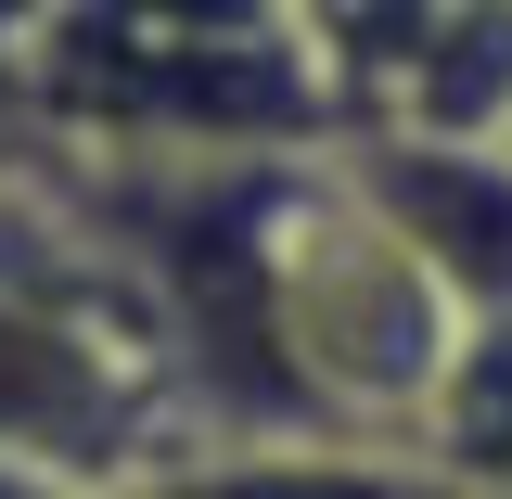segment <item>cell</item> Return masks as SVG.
Masks as SVG:
<instances>
[{"instance_id": "cell-2", "label": "cell", "mask_w": 512, "mask_h": 499, "mask_svg": "<svg viewBox=\"0 0 512 499\" xmlns=\"http://www.w3.org/2000/svg\"><path fill=\"white\" fill-rule=\"evenodd\" d=\"M461 308L410 231L372 205L359 154L320 141L282 154L256 192V384H269V436L295 448H384L423 461L448 384H461Z\"/></svg>"}, {"instance_id": "cell-3", "label": "cell", "mask_w": 512, "mask_h": 499, "mask_svg": "<svg viewBox=\"0 0 512 499\" xmlns=\"http://www.w3.org/2000/svg\"><path fill=\"white\" fill-rule=\"evenodd\" d=\"M0 448L77 499H116L154 461L205 448L167 320L128 282V256L64 192L26 180H0Z\"/></svg>"}, {"instance_id": "cell-6", "label": "cell", "mask_w": 512, "mask_h": 499, "mask_svg": "<svg viewBox=\"0 0 512 499\" xmlns=\"http://www.w3.org/2000/svg\"><path fill=\"white\" fill-rule=\"evenodd\" d=\"M448 13H474V0H295V26H308V52H320V90H333L346 141H359V116L397 90V64L423 52Z\"/></svg>"}, {"instance_id": "cell-9", "label": "cell", "mask_w": 512, "mask_h": 499, "mask_svg": "<svg viewBox=\"0 0 512 499\" xmlns=\"http://www.w3.org/2000/svg\"><path fill=\"white\" fill-rule=\"evenodd\" d=\"M500 154H512V128H500Z\"/></svg>"}, {"instance_id": "cell-7", "label": "cell", "mask_w": 512, "mask_h": 499, "mask_svg": "<svg viewBox=\"0 0 512 499\" xmlns=\"http://www.w3.org/2000/svg\"><path fill=\"white\" fill-rule=\"evenodd\" d=\"M423 461H436L461 499H512V333H474V346H461V384H448Z\"/></svg>"}, {"instance_id": "cell-1", "label": "cell", "mask_w": 512, "mask_h": 499, "mask_svg": "<svg viewBox=\"0 0 512 499\" xmlns=\"http://www.w3.org/2000/svg\"><path fill=\"white\" fill-rule=\"evenodd\" d=\"M0 116L77 167H256L346 141L295 0H39Z\"/></svg>"}, {"instance_id": "cell-4", "label": "cell", "mask_w": 512, "mask_h": 499, "mask_svg": "<svg viewBox=\"0 0 512 499\" xmlns=\"http://www.w3.org/2000/svg\"><path fill=\"white\" fill-rule=\"evenodd\" d=\"M372 205L410 231V256L436 269V295L461 333H512V154L474 141H346Z\"/></svg>"}, {"instance_id": "cell-5", "label": "cell", "mask_w": 512, "mask_h": 499, "mask_svg": "<svg viewBox=\"0 0 512 499\" xmlns=\"http://www.w3.org/2000/svg\"><path fill=\"white\" fill-rule=\"evenodd\" d=\"M116 499H461V487H448L436 461H384V448L256 436V448H180V461H154Z\"/></svg>"}, {"instance_id": "cell-8", "label": "cell", "mask_w": 512, "mask_h": 499, "mask_svg": "<svg viewBox=\"0 0 512 499\" xmlns=\"http://www.w3.org/2000/svg\"><path fill=\"white\" fill-rule=\"evenodd\" d=\"M0 499H77V487H52L39 461H13V448H0Z\"/></svg>"}]
</instances>
